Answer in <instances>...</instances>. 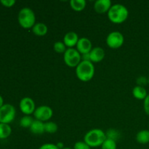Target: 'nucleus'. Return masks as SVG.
<instances>
[{
  "mask_svg": "<svg viewBox=\"0 0 149 149\" xmlns=\"http://www.w3.org/2000/svg\"><path fill=\"white\" fill-rule=\"evenodd\" d=\"M107 14L111 22L116 24H120L127 19L129 11L123 4H115L111 6Z\"/></svg>",
  "mask_w": 149,
  "mask_h": 149,
  "instance_id": "nucleus-1",
  "label": "nucleus"
},
{
  "mask_svg": "<svg viewBox=\"0 0 149 149\" xmlns=\"http://www.w3.org/2000/svg\"><path fill=\"white\" fill-rule=\"evenodd\" d=\"M106 132L100 129H93L88 131L84 137V141L91 148L101 146L106 140Z\"/></svg>",
  "mask_w": 149,
  "mask_h": 149,
  "instance_id": "nucleus-2",
  "label": "nucleus"
},
{
  "mask_svg": "<svg viewBox=\"0 0 149 149\" xmlns=\"http://www.w3.org/2000/svg\"><path fill=\"white\" fill-rule=\"evenodd\" d=\"M77 77L81 81H89L95 75V66L91 61H81L76 68Z\"/></svg>",
  "mask_w": 149,
  "mask_h": 149,
  "instance_id": "nucleus-3",
  "label": "nucleus"
},
{
  "mask_svg": "<svg viewBox=\"0 0 149 149\" xmlns=\"http://www.w3.org/2000/svg\"><path fill=\"white\" fill-rule=\"evenodd\" d=\"M18 23L23 29H32L36 24V16L34 12L29 7H24L20 10L17 15Z\"/></svg>",
  "mask_w": 149,
  "mask_h": 149,
  "instance_id": "nucleus-4",
  "label": "nucleus"
},
{
  "mask_svg": "<svg viewBox=\"0 0 149 149\" xmlns=\"http://www.w3.org/2000/svg\"><path fill=\"white\" fill-rule=\"evenodd\" d=\"M63 60L66 65L71 68H77V65L81 63V55L77 49L68 48L63 54Z\"/></svg>",
  "mask_w": 149,
  "mask_h": 149,
  "instance_id": "nucleus-5",
  "label": "nucleus"
},
{
  "mask_svg": "<svg viewBox=\"0 0 149 149\" xmlns=\"http://www.w3.org/2000/svg\"><path fill=\"white\" fill-rule=\"evenodd\" d=\"M16 111L11 104H4L0 108V123L9 125L15 119Z\"/></svg>",
  "mask_w": 149,
  "mask_h": 149,
  "instance_id": "nucleus-6",
  "label": "nucleus"
},
{
  "mask_svg": "<svg viewBox=\"0 0 149 149\" xmlns=\"http://www.w3.org/2000/svg\"><path fill=\"white\" fill-rule=\"evenodd\" d=\"M125 38L119 31L111 32L106 37V45L111 49H119L123 45Z\"/></svg>",
  "mask_w": 149,
  "mask_h": 149,
  "instance_id": "nucleus-7",
  "label": "nucleus"
},
{
  "mask_svg": "<svg viewBox=\"0 0 149 149\" xmlns=\"http://www.w3.org/2000/svg\"><path fill=\"white\" fill-rule=\"evenodd\" d=\"M33 114L36 120L43 122H47L52 118L53 115V111L48 106H40L36 108Z\"/></svg>",
  "mask_w": 149,
  "mask_h": 149,
  "instance_id": "nucleus-8",
  "label": "nucleus"
},
{
  "mask_svg": "<svg viewBox=\"0 0 149 149\" xmlns=\"http://www.w3.org/2000/svg\"><path fill=\"white\" fill-rule=\"evenodd\" d=\"M19 107L22 113H24L25 115H29V116L34 113L36 110L34 100L31 97H25L22 98L20 101Z\"/></svg>",
  "mask_w": 149,
  "mask_h": 149,
  "instance_id": "nucleus-9",
  "label": "nucleus"
},
{
  "mask_svg": "<svg viewBox=\"0 0 149 149\" xmlns=\"http://www.w3.org/2000/svg\"><path fill=\"white\" fill-rule=\"evenodd\" d=\"M77 49L81 55L88 54L93 49L91 41L86 37L80 38L77 45Z\"/></svg>",
  "mask_w": 149,
  "mask_h": 149,
  "instance_id": "nucleus-10",
  "label": "nucleus"
},
{
  "mask_svg": "<svg viewBox=\"0 0 149 149\" xmlns=\"http://www.w3.org/2000/svg\"><path fill=\"white\" fill-rule=\"evenodd\" d=\"M112 6L110 0H97L94 4V9L95 12L99 14H103L109 11Z\"/></svg>",
  "mask_w": 149,
  "mask_h": 149,
  "instance_id": "nucleus-11",
  "label": "nucleus"
},
{
  "mask_svg": "<svg viewBox=\"0 0 149 149\" xmlns=\"http://www.w3.org/2000/svg\"><path fill=\"white\" fill-rule=\"evenodd\" d=\"M105 50L100 47H93L90 52V61L92 63H98L103 61L105 58Z\"/></svg>",
  "mask_w": 149,
  "mask_h": 149,
  "instance_id": "nucleus-12",
  "label": "nucleus"
},
{
  "mask_svg": "<svg viewBox=\"0 0 149 149\" xmlns=\"http://www.w3.org/2000/svg\"><path fill=\"white\" fill-rule=\"evenodd\" d=\"M78 34L74 31H69L65 34L63 37V43L68 48H74L77 46L79 41Z\"/></svg>",
  "mask_w": 149,
  "mask_h": 149,
  "instance_id": "nucleus-13",
  "label": "nucleus"
},
{
  "mask_svg": "<svg viewBox=\"0 0 149 149\" xmlns=\"http://www.w3.org/2000/svg\"><path fill=\"white\" fill-rule=\"evenodd\" d=\"M29 129H30L31 133L34 134V135H42L45 132V122L35 119Z\"/></svg>",
  "mask_w": 149,
  "mask_h": 149,
  "instance_id": "nucleus-14",
  "label": "nucleus"
},
{
  "mask_svg": "<svg viewBox=\"0 0 149 149\" xmlns=\"http://www.w3.org/2000/svg\"><path fill=\"white\" fill-rule=\"evenodd\" d=\"M32 31L35 35L38 36H43L47 34L48 31V28L45 23H37L32 28Z\"/></svg>",
  "mask_w": 149,
  "mask_h": 149,
  "instance_id": "nucleus-15",
  "label": "nucleus"
},
{
  "mask_svg": "<svg viewBox=\"0 0 149 149\" xmlns=\"http://www.w3.org/2000/svg\"><path fill=\"white\" fill-rule=\"evenodd\" d=\"M132 95L134 97L138 100H145L146 97H147V91L145 87H141V86H135L132 90Z\"/></svg>",
  "mask_w": 149,
  "mask_h": 149,
  "instance_id": "nucleus-16",
  "label": "nucleus"
},
{
  "mask_svg": "<svg viewBox=\"0 0 149 149\" xmlns=\"http://www.w3.org/2000/svg\"><path fill=\"white\" fill-rule=\"evenodd\" d=\"M137 142L141 144H147L149 143V130H143L139 131L136 135Z\"/></svg>",
  "mask_w": 149,
  "mask_h": 149,
  "instance_id": "nucleus-17",
  "label": "nucleus"
},
{
  "mask_svg": "<svg viewBox=\"0 0 149 149\" xmlns=\"http://www.w3.org/2000/svg\"><path fill=\"white\" fill-rule=\"evenodd\" d=\"M12 133L11 127L7 124L0 123V139H6Z\"/></svg>",
  "mask_w": 149,
  "mask_h": 149,
  "instance_id": "nucleus-18",
  "label": "nucleus"
},
{
  "mask_svg": "<svg viewBox=\"0 0 149 149\" xmlns=\"http://www.w3.org/2000/svg\"><path fill=\"white\" fill-rule=\"evenodd\" d=\"M71 7L76 12H81L85 8L86 1L84 0H71L70 1Z\"/></svg>",
  "mask_w": 149,
  "mask_h": 149,
  "instance_id": "nucleus-19",
  "label": "nucleus"
},
{
  "mask_svg": "<svg viewBox=\"0 0 149 149\" xmlns=\"http://www.w3.org/2000/svg\"><path fill=\"white\" fill-rule=\"evenodd\" d=\"M33 121H34V119H33L32 116H29V115H25L20 119V127L23 128H30L33 124Z\"/></svg>",
  "mask_w": 149,
  "mask_h": 149,
  "instance_id": "nucleus-20",
  "label": "nucleus"
},
{
  "mask_svg": "<svg viewBox=\"0 0 149 149\" xmlns=\"http://www.w3.org/2000/svg\"><path fill=\"white\" fill-rule=\"evenodd\" d=\"M45 130L47 133L54 134L58 131V125L54 122H47L45 123Z\"/></svg>",
  "mask_w": 149,
  "mask_h": 149,
  "instance_id": "nucleus-21",
  "label": "nucleus"
},
{
  "mask_svg": "<svg viewBox=\"0 0 149 149\" xmlns=\"http://www.w3.org/2000/svg\"><path fill=\"white\" fill-rule=\"evenodd\" d=\"M101 149H116V142L112 139H109V138H106V141H104L103 144H102Z\"/></svg>",
  "mask_w": 149,
  "mask_h": 149,
  "instance_id": "nucleus-22",
  "label": "nucleus"
},
{
  "mask_svg": "<svg viewBox=\"0 0 149 149\" xmlns=\"http://www.w3.org/2000/svg\"><path fill=\"white\" fill-rule=\"evenodd\" d=\"M53 48L55 52L59 54H64L66 51V46L63 43V42H56L54 44Z\"/></svg>",
  "mask_w": 149,
  "mask_h": 149,
  "instance_id": "nucleus-23",
  "label": "nucleus"
},
{
  "mask_svg": "<svg viewBox=\"0 0 149 149\" xmlns=\"http://www.w3.org/2000/svg\"><path fill=\"white\" fill-rule=\"evenodd\" d=\"M106 138H109V139H112L113 141H116V140L119 138V132H118L117 130H113V129H111L107 131V132L106 133Z\"/></svg>",
  "mask_w": 149,
  "mask_h": 149,
  "instance_id": "nucleus-24",
  "label": "nucleus"
},
{
  "mask_svg": "<svg viewBox=\"0 0 149 149\" xmlns=\"http://www.w3.org/2000/svg\"><path fill=\"white\" fill-rule=\"evenodd\" d=\"M74 149H91V147L87 145L84 141H78L74 144Z\"/></svg>",
  "mask_w": 149,
  "mask_h": 149,
  "instance_id": "nucleus-25",
  "label": "nucleus"
},
{
  "mask_svg": "<svg viewBox=\"0 0 149 149\" xmlns=\"http://www.w3.org/2000/svg\"><path fill=\"white\" fill-rule=\"evenodd\" d=\"M137 84H138V86H141V87H144V86L148 84V79L146 77L142 76V77H140L139 78H138V79H137Z\"/></svg>",
  "mask_w": 149,
  "mask_h": 149,
  "instance_id": "nucleus-26",
  "label": "nucleus"
},
{
  "mask_svg": "<svg viewBox=\"0 0 149 149\" xmlns=\"http://www.w3.org/2000/svg\"><path fill=\"white\" fill-rule=\"evenodd\" d=\"M0 3L5 7H12L15 4V0H1Z\"/></svg>",
  "mask_w": 149,
  "mask_h": 149,
  "instance_id": "nucleus-27",
  "label": "nucleus"
},
{
  "mask_svg": "<svg viewBox=\"0 0 149 149\" xmlns=\"http://www.w3.org/2000/svg\"><path fill=\"white\" fill-rule=\"evenodd\" d=\"M39 149H59L57 147L56 144L45 143L41 146Z\"/></svg>",
  "mask_w": 149,
  "mask_h": 149,
  "instance_id": "nucleus-28",
  "label": "nucleus"
},
{
  "mask_svg": "<svg viewBox=\"0 0 149 149\" xmlns=\"http://www.w3.org/2000/svg\"><path fill=\"white\" fill-rule=\"evenodd\" d=\"M143 108L144 111H145V112L146 113V114L149 116V95H147V97H146V99L144 100Z\"/></svg>",
  "mask_w": 149,
  "mask_h": 149,
  "instance_id": "nucleus-29",
  "label": "nucleus"
},
{
  "mask_svg": "<svg viewBox=\"0 0 149 149\" xmlns=\"http://www.w3.org/2000/svg\"><path fill=\"white\" fill-rule=\"evenodd\" d=\"M81 61H90V53H88V54H84V55H81Z\"/></svg>",
  "mask_w": 149,
  "mask_h": 149,
  "instance_id": "nucleus-30",
  "label": "nucleus"
},
{
  "mask_svg": "<svg viewBox=\"0 0 149 149\" xmlns=\"http://www.w3.org/2000/svg\"><path fill=\"white\" fill-rule=\"evenodd\" d=\"M56 146L59 149H63L64 148V144H63V143H62V142H58V143L56 144Z\"/></svg>",
  "mask_w": 149,
  "mask_h": 149,
  "instance_id": "nucleus-31",
  "label": "nucleus"
},
{
  "mask_svg": "<svg viewBox=\"0 0 149 149\" xmlns=\"http://www.w3.org/2000/svg\"><path fill=\"white\" fill-rule=\"evenodd\" d=\"M4 105V100H3V97L0 95V108Z\"/></svg>",
  "mask_w": 149,
  "mask_h": 149,
  "instance_id": "nucleus-32",
  "label": "nucleus"
},
{
  "mask_svg": "<svg viewBox=\"0 0 149 149\" xmlns=\"http://www.w3.org/2000/svg\"><path fill=\"white\" fill-rule=\"evenodd\" d=\"M63 149H74V148H69V147H64Z\"/></svg>",
  "mask_w": 149,
  "mask_h": 149,
  "instance_id": "nucleus-33",
  "label": "nucleus"
},
{
  "mask_svg": "<svg viewBox=\"0 0 149 149\" xmlns=\"http://www.w3.org/2000/svg\"><path fill=\"white\" fill-rule=\"evenodd\" d=\"M148 84H149V77H148Z\"/></svg>",
  "mask_w": 149,
  "mask_h": 149,
  "instance_id": "nucleus-34",
  "label": "nucleus"
}]
</instances>
